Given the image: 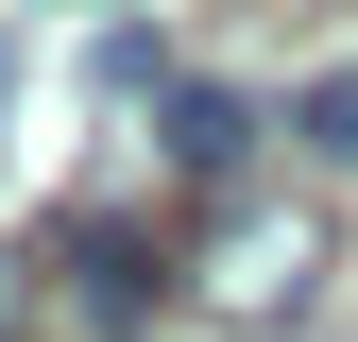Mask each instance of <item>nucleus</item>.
Returning <instances> with one entry per match:
<instances>
[{"label": "nucleus", "mask_w": 358, "mask_h": 342, "mask_svg": "<svg viewBox=\"0 0 358 342\" xmlns=\"http://www.w3.org/2000/svg\"><path fill=\"white\" fill-rule=\"evenodd\" d=\"M188 291H205L222 325H290L307 291H324V223H307V205H273V189H239V205L205 223V256H188Z\"/></svg>", "instance_id": "nucleus-1"}, {"label": "nucleus", "mask_w": 358, "mask_h": 342, "mask_svg": "<svg viewBox=\"0 0 358 342\" xmlns=\"http://www.w3.org/2000/svg\"><path fill=\"white\" fill-rule=\"evenodd\" d=\"M52 256H69V308L103 325V342H137V325H154V240H137V223H69Z\"/></svg>", "instance_id": "nucleus-2"}, {"label": "nucleus", "mask_w": 358, "mask_h": 342, "mask_svg": "<svg viewBox=\"0 0 358 342\" xmlns=\"http://www.w3.org/2000/svg\"><path fill=\"white\" fill-rule=\"evenodd\" d=\"M239 154H256V103H239V86H171V171H205V189H222Z\"/></svg>", "instance_id": "nucleus-3"}, {"label": "nucleus", "mask_w": 358, "mask_h": 342, "mask_svg": "<svg viewBox=\"0 0 358 342\" xmlns=\"http://www.w3.org/2000/svg\"><path fill=\"white\" fill-rule=\"evenodd\" d=\"M307 154H324V171H358V69H324V86H307Z\"/></svg>", "instance_id": "nucleus-4"}, {"label": "nucleus", "mask_w": 358, "mask_h": 342, "mask_svg": "<svg viewBox=\"0 0 358 342\" xmlns=\"http://www.w3.org/2000/svg\"><path fill=\"white\" fill-rule=\"evenodd\" d=\"M17 325H34V274H17V256H0V342H17Z\"/></svg>", "instance_id": "nucleus-5"}]
</instances>
